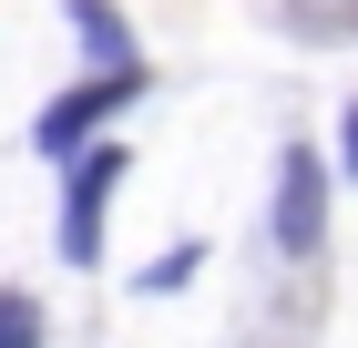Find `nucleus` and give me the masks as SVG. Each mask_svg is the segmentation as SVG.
<instances>
[{
  "label": "nucleus",
  "mask_w": 358,
  "mask_h": 348,
  "mask_svg": "<svg viewBox=\"0 0 358 348\" xmlns=\"http://www.w3.org/2000/svg\"><path fill=\"white\" fill-rule=\"evenodd\" d=\"M113 185H123V154H113V144L72 154V185H62V256H72V267L103 256V195Z\"/></svg>",
  "instance_id": "nucleus-1"
},
{
  "label": "nucleus",
  "mask_w": 358,
  "mask_h": 348,
  "mask_svg": "<svg viewBox=\"0 0 358 348\" xmlns=\"http://www.w3.org/2000/svg\"><path fill=\"white\" fill-rule=\"evenodd\" d=\"M317 236H328V164L307 144H287V164H276V246L317 256Z\"/></svg>",
  "instance_id": "nucleus-2"
},
{
  "label": "nucleus",
  "mask_w": 358,
  "mask_h": 348,
  "mask_svg": "<svg viewBox=\"0 0 358 348\" xmlns=\"http://www.w3.org/2000/svg\"><path fill=\"white\" fill-rule=\"evenodd\" d=\"M134 92H143V72H103V82H83V92H62V103L31 123V144H41V154H83V134L103 123L113 103H134Z\"/></svg>",
  "instance_id": "nucleus-3"
},
{
  "label": "nucleus",
  "mask_w": 358,
  "mask_h": 348,
  "mask_svg": "<svg viewBox=\"0 0 358 348\" xmlns=\"http://www.w3.org/2000/svg\"><path fill=\"white\" fill-rule=\"evenodd\" d=\"M287 11V31H307V41H348L358 31V0H276Z\"/></svg>",
  "instance_id": "nucleus-4"
},
{
  "label": "nucleus",
  "mask_w": 358,
  "mask_h": 348,
  "mask_svg": "<svg viewBox=\"0 0 358 348\" xmlns=\"http://www.w3.org/2000/svg\"><path fill=\"white\" fill-rule=\"evenodd\" d=\"M72 21H83V41H92V52L113 62V72H143V62H123V31H113V11H103V0H83Z\"/></svg>",
  "instance_id": "nucleus-5"
},
{
  "label": "nucleus",
  "mask_w": 358,
  "mask_h": 348,
  "mask_svg": "<svg viewBox=\"0 0 358 348\" xmlns=\"http://www.w3.org/2000/svg\"><path fill=\"white\" fill-rule=\"evenodd\" d=\"M0 348H41V307L0 287Z\"/></svg>",
  "instance_id": "nucleus-6"
},
{
  "label": "nucleus",
  "mask_w": 358,
  "mask_h": 348,
  "mask_svg": "<svg viewBox=\"0 0 358 348\" xmlns=\"http://www.w3.org/2000/svg\"><path fill=\"white\" fill-rule=\"evenodd\" d=\"M348 174H358V113H348Z\"/></svg>",
  "instance_id": "nucleus-7"
}]
</instances>
